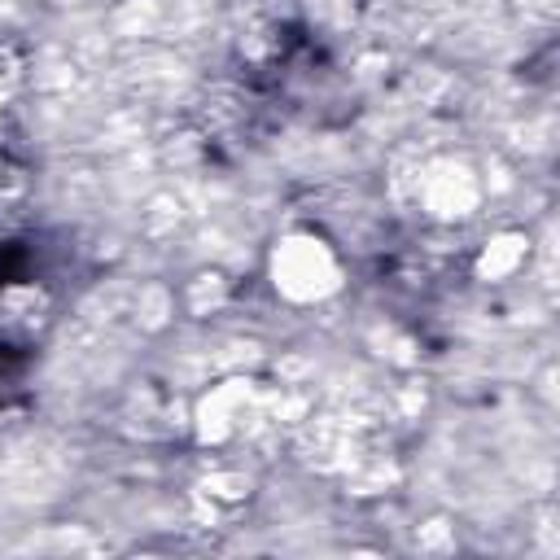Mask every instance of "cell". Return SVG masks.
<instances>
[{
    "label": "cell",
    "mask_w": 560,
    "mask_h": 560,
    "mask_svg": "<svg viewBox=\"0 0 560 560\" xmlns=\"http://www.w3.org/2000/svg\"><path fill=\"white\" fill-rule=\"evenodd\" d=\"M319 241H289L284 249H280V258H276V276L284 280V289L289 293H298V298H315L324 284H328V258H324V249H315ZM276 280V284H280Z\"/></svg>",
    "instance_id": "6da1fadb"
}]
</instances>
